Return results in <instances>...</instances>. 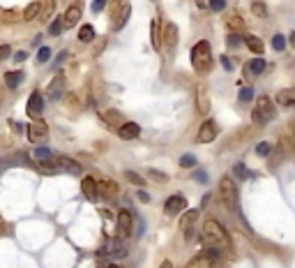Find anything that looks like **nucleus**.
<instances>
[{
	"label": "nucleus",
	"instance_id": "obj_1",
	"mask_svg": "<svg viewBox=\"0 0 295 268\" xmlns=\"http://www.w3.org/2000/svg\"><path fill=\"white\" fill-rule=\"evenodd\" d=\"M201 243L205 247H212V250H222L226 252L231 247V238H229V231L222 222L217 220H205L203 222V229H201Z\"/></svg>",
	"mask_w": 295,
	"mask_h": 268
},
{
	"label": "nucleus",
	"instance_id": "obj_2",
	"mask_svg": "<svg viewBox=\"0 0 295 268\" xmlns=\"http://www.w3.org/2000/svg\"><path fill=\"white\" fill-rule=\"evenodd\" d=\"M191 65L196 74H208L210 67H212V49H210L208 39H201V42L194 44L191 49Z\"/></svg>",
	"mask_w": 295,
	"mask_h": 268
},
{
	"label": "nucleus",
	"instance_id": "obj_3",
	"mask_svg": "<svg viewBox=\"0 0 295 268\" xmlns=\"http://www.w3.org/2000/svg\"><path fill=\"white\" fill-rule=\"evenodd\" d=\"M219 199L229 210L238 213V206H240V190H238V183L231 178V176H224L219 181Z\"/></svg>",
	"mask_w": 295,
	"mask_h": 268
},
{
	"label": "nucleus",
	"instance_id": "obj_4",
	"mask_svg": "<svg viewBox=\"0 0 295 268\" xmlns=\"http://www.w3.org/2000/svg\"><path fill=\"white\" fill-rule=\"evenodd\" d=\"M272 118H274V102H272V97L263 95V97L256 99V106L252 111V121L256 125H268Z\"/></svg>",
	"mask_w": 295,
	"mask_h": 268
},
{
	"label": "nucleus",
	"instance_id": "obj_5",
	"mask_svg": "<svg viewBox=\"0 0 295 268\" xmlns=\"http://www.w3.org/2000/svg\"><path fill=\"white\" fill-rule=\"evenodd\" d=\"M219 263H222V250L205 247V250L198 252L196 257L187 263V268H219Z\"/></svg>",
	"mask_w": 295,
	"mask_h": 268
},
{
	"label": "nucleus",
	"instance_id": "obj_6",
	"mask_svg": "<svg viewBox=\"0 0 295 268\" xmlns=\"http://www.w3.org/2000/svg\"><path fill=\"white\" fill-rule=\"evenodd\" d=\"M178 39H180V33H178V26L173 21H166L164 28H162V49L166 53H173L178 49Z\"/></svg>",
	"mask_w": 295,
	"mask_h": 268
},
{
	"label": "nucleus",
	"instance_id": "obj_7",
	"mask_svg": "<svg viewBox=\"0 0 295 268\" xmlns=\"http://www.w3.org/2000/svg\"><path fill=\"white\" fill-rule=\"evenodd\" d=\"M217 134H219V127H217V123L214 121H203L201 123V127H198V134H196V141L198 143H210V141H214L217 139Z\"/></svg>",
	"mask_w": 295,
	"mask_h": 268
},
{
	"label": "nucleus",
	"instance_id": "obj_8",
	"mask_svg": "<svg viewBox=\"0 0 295 268\" xmlns=\"http://www.w3.org/2000/svg\"><path fill=\"white\" fill-rule=\"evenodd\" d=\"M26 111H28V116H30L33 121L42 116V111H44V95L39 93V90H33V93H30L28 104H26Z\"/></svg>",
	"mask_w": 295,
	"mask_h": 268
},
{
	"label": "nucleus",
	"instance_id": "obj_9",
	"mask_svg": "<svg viewBox=\"0 0 295 268\" xmlns=\"http://www.w3.org/2000/svg\"><path fill=\"white\" fill-rule=\"evenodd\" d=\"M49 137V125L42 121V118H35L30 125H28V139L33 143H37L39 139H46Z\"/></svg>",
	"mask_w": 295,
	"mask_h": 268
},
{
	"label": "nucleus",
	"instance_id": "obj_10",
	"mask_svg": "<svg viewBox=\"0 0 295 268\" xmlns=\"http://www.w3.org/2000/svg\"><path fill=\"white\" fill-rule=\"evenodd\" d=\"M198 215H201V210L198 208H191V210H185L180 218V229L187 234V238H191V234H194V225H196Z\"/></svg>",
	"mask_w": 295,
	"mask_h": 268
},
{
	"label": "nucleus",
	"instance_id": "obj_11",
	"mask_svg": "<svg viewBox=\"0 0 295 268\" xmlns=\"http://www.w3.org/2000/svg\"><path fill=\"white\" fill-rule=\"evenodd\" d=\"M131 227H134L131 213L129 210H120L118 213V236H120V241H125L127 236H131Z\"/></svg>",
	"mask_w": 295,
	"mask_h": 268
},
{
	"label": "nucleus",
	"instance_id": "obj_12",
	"mask_svg": "<svg viewBox=\"0 0 295 268\" xmlns=\"http://www.w3.org/2000/svg\"><path fill=\"white\" fill-rule=\"evenodd\" d=\"M185 208H187V199L182 197V194H173V197H169L164 201L166 215H178V213H182Z\"/></svg>",
	"mask_w": 295,
	"mask_h": 268
},
{
	"label": "nucleus",
	"instance_id": "obj_13",
	"mask_svg": "<svg viewBox=\"0 0 295 268\" xmlns=\"http://www.w3.org/2000/svg\"><path fill=\"white\" fill-rule=\"evenodd\" d=\"M129 17H131V5H129V3H122V7L113 14V30H115V33H120L122 28L127 26Z\"/></svg>",
	"mask_w": 295,
	"mask_h": 268
},
{
	"label": "nucleus",
	"instance_id": "obj_14",
	"mask_svg": "<svg viewBox=\"0 0 295 268\" xmlns=\"http://www.w3.org/2000/svg\"><path fill=\"white\" fill-rule=\"evenodd\" d=\"M53 162H55V167H58V169H65V171H69V174H74V176H79L83 171L77 159L67 157V155H58V157H53Z\"/></svg>",
	"mask_w": 295,
	"mask_h": 268
},
{
	"label": "nucleus",
	"instance_id": "obj_15",
	"mask_svg": "<svg viewBox=\"0 0 295 268\" xmlns=\"http://www.w3.org/2000/svg\"><path fill=\"white\" fill-rule=\"evenodd\" d=\"M81 14H83V3H71L69 10H67L65 17H62V21H65V28H71L74 23L81 21Z\"/></svg>",
	"mask_w": 295,
	"mask_h": 268
},
{
	"label": "nucleus",
	"instance_id": "obj_16",
	"mask_svg": "<svg viewBox=\"0 0 295 268\" xmlns=\"http://www.w3.org/2000/svg\"><path fill=\"white\" fill-rule=\"evenodd\" d=\"M81 190H83V197L88 199V201H97L99 197V190H97V181H95L93 176H86L81 181Z\"/></svg>",
	"mask_w": 295,
	"mask_h": 268
},
{
	"label": "nucleus",
	"instance_id": "obj_17",
	"mask_svg": "<svg viewBox=\"0 0 295 268\" xmlns=\"http://www.w3.org/2000/svg\"><path fill=\"white\" fill-rule=\"evenodd\" d=\"M138 134H141V127H138L136 123H122V125L118 127V137H120L122 141H134V139H138Z\"/></svg>",
	"mask_w": 295,
	"mask_h": 268
},
{
	"label": "nucleus",
	"instance_id": "obj_18",
	"mask_svg": "<svg viewBox=\"0 0 295 268\" xmlns=\"http://www.w3.org/2000/svg\"><path fill=\"white\" fill-rule=\"evenodd\" d=\"M62 93H65V79L58 74V77H55L53 81L49 83V88H46V97L55 102V99H60V97H62Z\"/></svg>",
	"mask_w": 295,
	"mask_h": 268
},
{
	"label": "nucleus",
	"instance_id": "obj_19",
	"mask_svg": "<svg viewBox=\"0 0 295 268\" xmlns=\"http://www.w3.org/2000/svg\"><path fill=\"white\" fill-rule=\"evenodd\" d=\"M274 102L279 106H284V109H293L295 106V88H284V90H279Z\"/></svg>",
	"mask_w": 295,
	"mask_h": 268
},
{
	"label": "nucleus",
	"instance_id": "obj_20",
	"mask_svg": "<svg viewBox=\"0 0 295 268\" xmlns=\"http://www.w3.org/2000/svg\"><path fill=\"white\" fill-rule=\"evenodd\" d=\"M196 111L201 116H208V111H210V99H208V90L203 86H198L196 88Z\"/></svg>",
	"mask_w": 295,
	"mask_h": 268
},
{
	"label": "nucleus",
	"instance_id": "obj_21",
	"mask_svg": "<svg viewBox=\"0 0 295 268\" xmlns=\"http://www.w3.org/2000/svg\"><path fill=\"white\" fill-rule=\"evenodd\" d=\"M265 67H268V63L263 58H254V61H249L245 65V77H258V74L265 72Z\"/></svg>",
	"mask_w": 295,
	"mask_h": 268
},
{
	"label": "nucleus",
	"instance_id": "obj_22",
	"mask_svg": "<svg viewBox=\"0 0 295 268\" xmlns=\"http://www.w3.org/2000/svg\"><path fill=\"white\" fill-rule=\"evenodd\" d=\"M97 190H99V197H106V199L118 197V183L115 181H97Z\"/></svg>",
	"mask_w": 295,
	"mask_h": 268
},
{
	"label": "nucleus",
	"instance_id": "obj_23",
	"mask_svg": "<svg viewBox=\"0 0 295 268\" xmlns=\"http://www.w3.org/2000/svg\"><path fill=\"white\" fill-rule=\"evenodd\" d=\"M23 79H26L23 72H7L5 74V86L10 88V90H17V88L23 83Z\"/></svg>",
	"mask_w": 295,
	"mask_h": 268
},
{
	"label": "nucleus",
	"instance_id": "obj_24",
	"mask_svg": "<svg viewBox=\"0 0 295 268\" xmlns=\"http://www.w3.org/2000/svg\"><path fill=\"white\" fill-rule=\"evenodd\" d=\"M150 39H153V49L155 51L162 49V30H159L157 19H153V23H150Z\"/></svg>",
	"mask_w": 295,
	"mask_h": 268
},
{
	"label": "nucleus",
	"instance_id": "obj_25",
	"mask_svg": "<svg viewBox=\"0 0 295 268\" xmlns=\"http://www.w3.org/2000/svg\"><path fill=\"white\" fill-rule=\"evenodd\" d=\"M279 150L281 153H293L295 155V134H284V137L279 139Z\"/></svg>",
	"mask_w": 295,
	"mask_h": 268
},
{
	"label": "nucleus",
	"instance_id": "obj_26",
	"mask_svg": "<svg viewBox=\"0 0 295 268\" xmlns=\"http://www.w3.org/2000/svg\"><path fill=\"white\" fill-rule=\"evenodd\" d=\"M39 12H42V3H39V0H33V3L26 7V12H23V21H33V19H37Z\"/></svg>",
	"mask_w": 295,
	"mask_h": 268
},
{
	"label": "nucleus",
	"instance_id": "obj_27",
	"mask_svg": "<svg viewBox=\"0 0 295 268\" xmlns=\"http://www.w3.org/2000/svg\"><path fill=\"white\" fill-rule=\"evenodd\" d=\"M93 39H95V28H93V23H86V26L79 28V42L90 44Z\"/></svg>",
	"mask_w": 295,
	"mask_h": 268
},
{
	"label": "nucleus",
	"instance_id": "obj_28",
	"mask_svg": "<svg viewBox=\"0 0 295 268\" xmlns=\"http://www.w3.org/2000/svg\"><path fill=\"white\" fill-rule=\"evenodd\" d=\"M245 44H247V49L254 51V53H263V49H265V44H263L261 39L256 37V35H247V37H245Z\"/></svg>",
	"mask_w": 295,
	"mask_h": 268
},
{
	"label": "nucleus",
	"instance_id": "obj_29",
	"mask_svg": "<svg viewBox=\"0 0 295 268\" xmlns=\"http://www.w3.org/2000/svg\"><path fill=\"white\" fill-rule=\"evenodd\" d=\"M62 30H65V21H62V17H55L53 21L49 23V35L51 37H58Z\"/></svg>",
	"mask_w": 295,
	"mask_h": 268
},
{
	"label": "nucleus",
	"instance_id": "obj_30",
	"mask_svg": "<svg viewBox=\"0 0 295 268\" xmlns=\"http://www.w3.org/2000/svg\"><path fill=\"white\" fill-rule=\"evenodd\" d=\"M272 143L270 141H261V143H256V148H254V153L258 155V157H270L272 155Z\"/></svg>",
	"mask_w": 295,
	"mask_h": 268
},
{
	"label": "nucleus",
	"instance_id": "obj_31",
	"mask_svg": "<svg viewBox=\"0 0 295 268\" xmlns=\"http://www.w3.org/2000/svg\"><path fill=\"white\" fill-rule=\"evenodd\" d=\"M33 159H35V162H46V159H53V155H51L49 148L39 146V148H35V150H33Z\"/></svg>",
	"mask_w": 295,
	"mask_h": 268
},
{
	"label": "nucleus",
	"instance_id": "obj_32",
	"mask_svg": "<svg viewBox=\"0 0 295 268\" xmlns=\"http://www.w3.org/2000/svg\"><path fill=\"white\" fill-rule=\"evenodd\" d=\"M42 3V12H39V19H49L51 12L55 10V0H39Z\"/></svg>",
	"mask_w": 295,
	"mask_h": 268
},
{
	"label": "nucleus",
	"instance_id": "obj_33",
	"mask_svg": "<svg viewBox=\"0 0 295 268\" xmlns=\"http://www.w3.org/2000/svg\"><path fill=\"white\" fill-rule=\"evenodd\" d=\"M252 12H254V17H258V19L268 17V7H265V3H261V0H256L252 5Z\"/></svg>",
	"mask_w": 295,
	"mask_h": 268
},
{
	"label": "nucleus",
	"instance_id": "obj_34",
	"mask_svg": "<svg viewBox=\"0 0 295 268\" xmlns=\"http://www.w3.org/2000/svg\"><path fill=\"white\" fill-rule=\"evenodd\" d=\"M242 28H245V23H242V19L238 17V14L229 19V33H240Z\"/></svg>",
	"mask_w": 295,
	"mask_h": 268
},
{
	"label": "nucleus",
	"instance_id": "obj_35",
	"mask_svg": "<svg viewBox=\"0 0 295 268\" xmlns=\"http://www.w3.org/2000/svg\"><path fill=\"white\" fill-rule=\"evenodd\" d=\"M242 42H245V37L240 33H229V37H226V44H229L231 49H238Z\"/></svg>",
	"mask_w": 295,
	"mask_h": 268
},
{
	"label": "nucleus",
	"instance_id": "obj_36",
	"mask_svg": "<svg viewBox=\"0 0 295 268\" xmlns=\"http://www.w3.org/2000/svg\"><path fill=\"white\" fill-rule=\"evenodd\" d=\"M125 176H127V181L134 183V185H138V187L145 185V178H143V176H138L136 171H125Z\"/></svg>",
	"mask_w": 295,
	"mask_h": 268
},
{
	"label": "nucleus",
	"instance_id": "obj_37",
	"mask_svg": "<svg viewBox=\"0 0 295 268\" xmlns=\"http://www.w3.org/2000/svg\"><path fill=\"white\" fill-rule=\"evenodd\" d=\"M180 167H182V169H194V167H196V157H194L191 153L182 155V157H180Z\"/></svg>",
	"mask_w": 295,
	"mask_h": 268
},
{
	"label": "nucleus",
	"instance_id": "obj_38",
	"mask_svg": "<svg viewBox=\"0 0 295 268\" xmlns=\"http://www.w3.org/2000/svg\"><path fill=\"white\" fill-rule=\"evenodd\" d=\"M148 178H153L155 183H166V181H169V176L162 174L159 169H148Z\"/></svg>",
	"mask_w": 295,
	"mask_h": 268
},
{
	"label": "nucleus",
	"instance_id": "obj_39",
	"mask_svg": "<svg viewBox=\"0 0 295 268\" xmlns=\"http://www.w3.org/2000/svg\"><path fill=\"white\" fill-rule=\"evenodd\" d=\"M272 49L274 51H284L286 49V37L284 35H274L272 37Z\"/></svg>",
	"mask_w": 295,
	"mask_h": 268
},
{
	"label": "nucleus",
	"instance_id": "obj_40",
	"mask_svg": "<svg viewBox=\"0 0 295 268\" xmlns=\"http://www.w3.org/2000/svg\"><path fill=\"white\" fill-rule=\"evenodd\" d=\"M49 58H51V49L49 46H42V49L37 51V63L44 65V63H49Z\"/></svg>",
	"mask_w": 295,
	"mask_h": 268
},
{
	"label": "nucleus",
	"instance_id": "obj_41",
	"mask_svg": "<svg viewBox=\"0 0 295 268\" xmlns=\"http://www.w3.org/2000/svg\"><path fill=\"white\" fill-rule=\"evenodd\" d=\"M233 171H235V176H238L240 181H245V178H249V171H247V167L242 165V162H238V165L233 167Z\"/></svg>",
	"mask_w": 295,
	"mask_h": 268
},
{
	"label": "nucleus",
	"instance_id": "obj_42",
	"mask_svg": "<svg viewBox=\"0 0 295 268\" xmlns=\"http://www.w3.org/2000/svg\"><path fill=\"white\" fill-rule=\"evenodd\" d=\"M254 99V88L252 86H247L240 90V102H252Z\"/></svg>",
	"mask_w": 295,
	"mask_h": 268
},
{
	"label": "nucleus",
	"instance_id": "obj_43",
	"mask_svg": "<svg viewBox=\"0 0 295 268\" xmlns=\"http://www.w3.org/2000/svg\"><path fill=\"white\" fill-rule=\"evenodd\" d=\"M10 58H12V46L10 44H3V46H0V63L10 61Z\"/></svg>",
	"mask_w": 295,
	"mask_h": 268
},
{
	"label": "nucleus",
	"instance_id": "obj_44",
	"mask_svg": "<svg viewBox=\"0 0 295 268\" xmlns=\"http://www.w3.org/2000/svg\"><path fill=\"white\" fill-rule=\"evenodd\" d=\"M208 7H210L212 12H222V10L226 7V0H210Z\"/></svg>",
	"mask_w": 295,
	"mask_h": 268
},
{
	"label": "nucleus",
	"instance_id": "obj_45",
	"mask_svg": "<svg viewBox=\"0 0 295 268\" xmlns=\"http://www.w3.org/2000/svg\"><path fill=\"white\" fill-rule=\"evenodd\" d=\"M118 121H120V114H118V111H106V123L113 125V123H118Z\"/></svg>",
	"mask_w": 295,
	"mask_h": 268
},
{
	"label": "nucleus",
	"instance_id": "obj_46",
	"mask_svg": "<svg viewBox=\"0 0 295 268\" xmlns=\"http://www.w3.org/2000/svg\"><path fill=\"white\" fill-rule=\"evenodd\" d=\"M104 7H106V0H95L93 3V14H99Z\"/></svg>",
	"mask_w": 295,
	"mask_h": 268
},
{
	"label": "nucleus",
	"instance_id": "obj_47",
	"mask_svg": "<svg viewBox=\"0 0 295 268\" xmlns=\"http://www.w3.org/2000/svg\"><path fill=\"white\" fill-rule=\"evenodd\" d=\"M194 178H196L198 183H208V174H205V171H201V169L194 171Z\"/></svg>",
	"mask_w": 295,
	"mask_h": 268
},
{
	"label": "nucleus",
	"instance_id": "obj_48",
	"mask_svg": "<svg viewBox=\"0 0 295 268\" xmlns=\"http://www.w3.org/2000/svg\"><path fill=\"white\" fill-rule=\"evenodd\" d=\"M219 61H222V65H224V70H233V63H231V58L229 56H222V58H219Z\"/></svg>",
	"mask_w": 295,
	"mask_h": 268
},
{
	"label": "nucleus",
	"instance_id": "obj_49",
	"mask_svg": "<svg viewBox=\"0 0 295 268\" xmlns=\"http://www.w3.org/2000/svg\"><path fill=\"white\" fill-rule=\"evenodd\" d=\"M136 197H138V201H141V203H148V201H150V194H148V192H143V190L136 192Z\"/></svg>",
	"mask_w": 295,
	"mask_h": 268
},
{
	"label": "nucleus",
	"instance_id": "obj_50",
	"mask_svg": "<svg viewBox=\"0 0 295 268\" xmlns=\"http://www.w3.org/2000/svg\"><path fill=\"white\" fill-rule=\"evenodd\" d=\"M26 51H17V53H12V58H14V61H17V63H21V61H26Z\"/></svg>",
	"mask_w": 295,
	"mask_h": 268
},
{
	"label": "nucleus",
	"instance_id": "obj_51",
	"mask_svg": "<svg viewBox=\"0 0 295 268\" xmlns=\"http://www.w3.org/2000/svg\"><path fill=\"white\" fill-rule=\"evenodd\" d=\"M67 56H69L67 51H60V53H58V58H55V65H62V63L67 61Z\"/></svg>",
	"mask_w": 295,
	"mask_h": 268
},
{
	"label": "nucleus",
	"instance_id": "obj_52",
	"mask_svg": "<svg viewBox=\"0 0 295 268\" xmlns=\"http://www.w3.org/2000/svg\"><path fill=\"white\" fill-rule=\"evenodd\" d=\"M159 268H173V261H169V259H164V261H162V266Z\"/></svg>",
	"mask_w": 295,
	"mask_h": 268
},
{
	"label": "nucleus",
	"instance_id": "obj_53",
	"mask_svg": "<svg viewBox=\"0 0 295 268\" xmlns=\"http://www.w3.org/2000/svg\"><path fill=\"white\" fill-rule=\"evenodd\" d=\"M288 44H290V46H293V49H295V30H293V33H290V37H288Z\"/></svg>",
	"mask_w": 295,
	"mask_h": 268
},
{
	"label": "nucleus",
	"instance_id": "obj_54",
	"mask_svg": "<svg viewBox=\"0 0 295 268\" xmlns=\"http://www.w3.org/2000/svg\"><path fill=\"white\" fill-rule=\"evenodd\" d=\"M39 42H42V35H37V37L33 39V46H39Z\"/></svg>",
	"mask_w": 295,
	"mask_h": 268
},
{
	"label": "nucleus",
	"instance_id": "obj_55",
	"mask_svg": "<svg viewBox=\"0 0 295 268\" xmlns=\"http://www.w3.org/2000/svg\"><path fill=\"white\" fill-rule=\"evenodd\" d=\"M293 134H295V125H293Z\"/></svg>",
	"mask_w": 295,
	"mask_h": 268
}]
</instances>
